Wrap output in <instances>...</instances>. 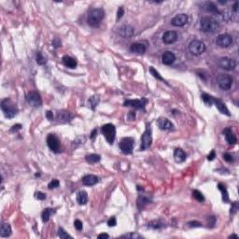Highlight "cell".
<instances>
[{
    "label": "cell",
    "instance_id": "obj_56",
    "mask_svg": "<svg viewBox=\"0 0 239 239\" xmlns=\"http://www.w3.org/2000/svg\"><path fill=\"white\" fill-rule=\"evenodd\" d=\"M129 118H130V120H131V121L135 120V114L134 112H131V113L129 114Z\"/></svg>",
    "mask_w": 239,
    "mask_h": 239
},
{
    "label": "cell",
    "instance_id": "obj_34",
    "mask_svg": "<svg viewBox=\"0 0 239 239\" xmlns=\"http://www.w3.org/2000/svg\"><path fill=\"white\" fill-rule=\"evenodd\" d=\"M206 10L207 11L211 12V13H218V14L219 13V11L217 6H216L213 2H207V3L206 4Z\"/></svg>",
    "mask_w": 239,
    "mask_h": 239
},
{
    "label": "cell",
    "instance_id": "obj_47",
    "mask_svg": "<svg viewBox=\"0 0 239 239\" xmlns=\"http://www.w3.org/2000/svg\"><path fill=\"white\" fill-rule=\"evenodd\" d=\"M207 221H208V225H209L210 227H213L214 224H215V222H216V218H215L214 216H210V217L207 219Z\"/></svg>",
    "mask_w": 239,
    "mask_h": 239
},
{
    "label": "cell",
    "instance_id": "obj_33",
    "mask_svg": "<svg viewBox=\"0 0 239 239\" xmlns=\"http://www.w3.org/2000/svg\"><path fill=\"white\" fill-rule=\"evenodd\" d=\"M98 103H99V96L98 95H94V96L90 97V99L88 100V105L93 110L95 109V107L98 105Z\"/></svg>",
    "mask_w": 239,
    "mask_h": 239
},
{
    "label": "cell",
    "instance_id": "obj_16",
    "mask_svg": "<svg viewBox=\"0 0 239 239\" xmlns=\"http://www.w3.org/2000/svg\"><path fill=\"white\" fill-rule=\"evenodd\" d=\"M157 124L159 128L162 130H172L174 127L173 123L166 118H159L157 121Z\"/></svg>",
    "mask_w": 239,
    "mask_h": 239
},
{
    "label": "cell",
    "instance_id": "obj_55",
    "mask_svg": "<svg viewBox=\"0 0 239 239\" xmlns=\"http://www.w3.org/2000/svg\"><path fill=\"white\" fill-rule=\"evenodd\" d=\"M98 238H109V235L108 234V233H100L99 235H98Z\"/></svg>",
    "mask_w": 239,
    "mask_h": 239
},
{
    "label": "cell",
    "instance_id": "obj_9",
    "mask_svg": "<svg viewBox=\"0 0 239 239\" xmlns=\"http://www.w3.org/2000/svg\"><path fill=\"white\" fill-rule=\"evenodd\" d=\"M26 101L29 105H31L32 107H35V108L41 107V105H42V99H41L40 95L38 92H34V91L27 94Z\"/></svg>",
    "mask_w": 239,
    "mask_h": 239
},
{
    "label": "cell",
    "instance_id": "obj_43",
    "mask_svg": "<svg viewBox=\"0 0 239 239\" xmlns=\"http://www.w3.org/2000/svg\"><path fill=\"white\" fill-rule=\"evenodd\" d=\"M223 159H224L226 162H229V163L233 162V157H232V155L230 154V153H224V154H223Z\"/></svg>",
    "mask_w": 239,
    "mask_h": 239
},
{
    "label": "cell",
    "instance_id": "obj_18",
    "mask_svg": "<svg viewBox=\"0 0 239 239\" xmlns=\"http://www.w3.org/2000/svg\"><path fill=\"white\" fill-rule=\"evenodd\" d=\"M73 115L66 110H61L57 112V120L61 122H68L72 120Z\"/></svg>",
    "mask_w": 239,
    "mask_h": 239
},
{
    "label": "cell",
    "instance_id": "obj_45",
    "mask_svg": "<svg viewBox=\"0 0 239 239\" xmlns=\"http://www.w3.org/2000/svg\"><path fill=\"white\" fill-rule=\"evenodd\" d=\"M116 224H117V220H116V218H115V217L110 218V219H108V225L109 227H114V226H116Z\"/></svg>",
    "mask_w": 239,
    "mask_h": 239
},
{
    "label": "cell",
    "instance_id": "obj_46",
    "mask_svg": "<svg viewBox=\"0 0 239 239\" xmlns=\"http://www.w3.org/2000/svg\"><path fill=\"white\" fill-rule=\"evenodd\" d=\"M124 14V10L122 7H120L119 10H118V12H117V21H119Z\"/></svg>",
    "mask_w": 239,
    "mask_h": 239
},
{
    "label": "cell",
    "instance_id": "obj_2",
    "mask_svg": "<svg viewBox=\"0 0 239 239\" xmlns=\"http://www.w3.org/2000/svg\"><path fill=\"white\" fill-rule=\"evenodd\" d=\"M1 109L4 113V116L8 119L14 118L18 113V108L11 99H4L1 102Z\"/></svg>",
    "mask_w": 239,
    "mask_h": 239
},
{
    "label": "cell",
    "instance_id": "obj_53",
    "mask_svg": "<svg viewBox=\"0 0 239 239\" xmlns=\"http://www.w3.org/2000/svg\"><path fill=\"white\" fill-rule=\"evenodd\" d=\"M236 210H237V204L233 203L232 206V208H231V213H235Z\"/></svg>",
    "mask_w": 239,
    "mask_h": 239
},
{
    "label": "cell",
    "instance_id": "obj_49",
    "mask_svg": "<svg viewBox=\"0 0 239 239\" xmlns=\"http://www.w3.org/2000/svg\"><path fill=\"white\" fill-rule=\"evenodd\" d=\"M52 45H53L54 48H59V47H61V41H60L58 38H55V39L52 41Z\"/></svg>",
    "mask_w": 239,
    "mask_h": 239
},
{
    "label": "cell",
    "instance_id": "obj_36",
    "mask_svg": "<svg viewBox=\"0 0 239 239\" xmlns=\"http://www.w3.org/2000/svg\"><path fill=\"white\" fill-rule=\"evenodd\" d=\"M201 98H202V100L204 101V103L206 105V106H211L212 104H213V101H214V98L212 97V96H210L209 95H207V94H203L202 95H201Z\"/></svg>",
    "mask_w": 239,
    "mask_h": 239
},
{
    "label": "cell",
    "instance_id": "obj_13",
    "mask_svg": "<svg viewBox=\"0 0 239 239\" xmlns=\"http://www.w3.org/2000/svg\"><path fill=\"white\" fill-rule=\"evenodd\" d=\"M216 43L220 48H228L232 45V38L228 34H221L217 38Z\"/></svg>",
    "mask_w": 239,
    "mask_h": 239
},
{
    "label": "cell",
    "instance_id": "obj_54",
    "mask_svg": "<svg viewBox=\"0 0 239 239\" xmlns=\"http://www.w3.org/2000/svg\"><path fill=\"white\" fill-rule=\"evenodd\" d=\"M96 134H97V129H94V130H93V132L91 133L90 138H92V139H95V137Z\"/></svg>",
    "mask_w": 239,
    "mask_h": 239
},
{
    "label": "cell",
    "instance_id": "obj_14",
    "mask_svg": "<svg viewBox=\"0 0 239 239\" xmlns=\"http://www.w3.org/2000/svg\"><path fill=\"white\" fill-rule=\"evenodd\" d=\"M188 23V16L187 14H179L177 16H175L172 20H171V24L174 26L177 27H180L185 25Z\"/></svg>",
    "mask_w": 239,
    "mask_h": 239
},
{
    "label": "cell",
    "instance_id": "obj_21",
    "mask_svg": "<svg viewBox=\"0 0 239 239\" xmlns=\"http://www.w3.org/2000/svg\"><path fill=\"white\" fill-rule=\"evenodd\" d=\"M223 134L225 135L226 141H227L230 145H234V144H236L237 139H236L235 135H234L233 132L232 131V129H230V128L224 129V130H223Z\"/></svg>",
    "mask_w": 239,
    "mask_h": 239
},
{
    "label": "cell",
    "instance_id": "obj_15",
    "mask_svg": "<svg viewBox=\"0 0 239 239\" xmlns=\"http://www.w3.org/2000/svg\"><path fill=\"white\" fill-rule=\"evenodd\" d=\"M178 39V34L175 31H167L163 36V41L166 44H172Z\"/></svg>",
    "mask_w": 239,
    "mask_h": 239
},
{
    "label": "cell",
    "instance_id": "obj_8",
    "mask_svg": "<svg viewBox=\"0 0 239 239\" xmlns=\"http://www.w3.org/2000/svg\"><path fill=\"white\" fill-rule=\"evenodd\" d=\"M218 84L219 86L220 89L227 91L229 90L232 85V78L231 76L229 75H225V74H220L218 77Z\"/></svg>",
    "mask_w": 239,
    "mask_h": 239
},
{
    "label": "cell",
    "instance_id": "obj_38",
    "mask_svg": "<svg viewBox=\"0 0 239 239\" xmlns=\"http://www.w3.org/2000/svg\"><path fill=\"white\" fill-rule=\"evenodd\" d=\"M149 72L151 73V75L155 77V78H157V79H159V81H162V82H165V79L162 77V76L159 74V72L158 71H156L155 69H154V67H152V66H150L149 67Z\"/></svg>",
    "mask_w": 239,
    "mask_h": 239
},
{
    "label": "cell",
    "instance_id": "obj_28",
    "mask_svg": "<svg viewBox=\"0 0 239 239\" xmlns=\"http://www.w3.org/2000/svg\"><path fill=\"white\" fill-rule=\"evenodd\" d=\"M150 199H149V197H148V196H146V195H139V197H138V199H137V206H138V208H143V207H145L148 204H149L150 203Z\"/></svg>",
    "mask_w": 239,
    "mask_h": 239
},
{
    "label": "cell",
    "instance_id": "obj_51",
    "mask_svg": "<svg viewBox=\"0 0 239 239\" xmlns=\"http://www.w3.org/2000/svg\"><path fill=\"white\" fill-rule=\"evenodd\" d=\"M189 226L190 227H200L201 223L197 222V221H191V222H189Z\"/></svg>",
    "mask_w": 239,
    "mask_h": 239
},
{
    "label": "cell",
    "instance_id": "obj_5",
    "mask_svg": "<svg viewBox=\"0 0 239 239\" xmlns=\"http://www.w3.org/2000/svg\"><path fill=\"white\" fill-rule=\"evenodd\" d=\"M152 143V135H151V128L148 123H147L146 130L141 135V146L140 150H145L151 146Z\"/></svg>",
    "mask_w": 239,
    "mask_h": 239
},
{
    "label": "cell",
    "instance_id": "obj_30",
    "mask_svg": "<svg viewBox=\"0 0 239 239\" xmlns=\"http://www.w3.org/2000/svg\"><path fill=\"white\" fill-rule=\"evenodd\" d=\"M218 189H219V190L221 192V193H222V200H223V202L228 203V202H229V195H228V192H227L225 186H224L222 183H219Z\"/></svg>",
    "mask_w": 239,
    "mask_h": 239
},
{
    "label": "cell",
    "instance_id": "obj_42",
    "mask_svg": "<svg viewBox=\"0 0 239 239\" xmlns=\"http://www.w3.org/2000/svg\"><path fill=\"white\" fill-rule=\"evenodd\" d=\"M74 226H75V228H76L77 231H82V228H83V224H82V222L79 220V219H76V220L74 221Z\"/></svg>",
    "mask_w": 239,
    "mask_h": 239
},
{
    "label": "cell",
    "instance_id": "obj_24",
    "mask_svg": "<svg viewBox=\"0 0 239 239\" xmlns=\"http://www.w3.org/2000/svg\"><path fill=\"white\" fill-rule=\"evenodd\" d=\"M213 103L215 104V106L217 107V108L219 110V112H221L222 114H225V115H227V116H230V115H231L230 112H229V109L227 108V107L225 106V104H224L222 101H220L219 99H215V98H214Z\"/></svg>",
    "mask_w": 239,
    "mask_h": 239
},
{
    "label": "cell",
    "instance_id": "obj_31",
    "mask_svg": "<svg viewBox=\"0 0 239 239\" xmlns=\"http://www.w3.org/2000/svg\"><path fill=\"white\" fill-rule=\"evenodd\" d=\"M148 227L153 230H158L164 227V222H162L161 220H152L148 224Z\"/></svg>",
    "mask_w": 239,
    "mask_h": 239
},
{
    "label": "cell",
    "instance_id": "obj_23",
    "mask_svg": "<svg viewBox=\"0 0 239 239\" xmlns=\"http://www.w3.org/2000/svg\"><path fill=\"white\" fill-rule=\"evenodd\" d=\"M186 157H187V155H186V153L184 152L183 149H181V148L175 149L174 159H175V161L177 163H183L186 160Z\"/></svg>",
    "mask_w": 239,
    "mask_h": 239
},
{
    "label": "cell",
    "instance_id": "obj_35",
    "mask_svg": "<svg viewBox=\"0 0 239 239\" xmlns=\"http://www.w3.org/2000/svg\"><path fill=\"white\" fill-rule=\"evenodd\" d=\"M36 61L38 64H45L47 63V58L42 54L41 51H38L36 55Z\"/></svg>",
    "mask_w": 239,
    "mask_h": 239
},
{
    "label": "cell",
    "instance_id": "obj_29",
    "mask_svg": "<svg viewBox=\"0 0 239 239\" xmlns=\"http://www.w3.org/2000/svg\"><path fill=\"white\" fill-rule=\"evenodd\" d=\"M101 160V156L99 154H89L86 156V161L90 164H95V163H98L99 161Z\"/></svg>",
    "mask_w": 239,
    "mask_h": 239
},
{
    "label": "cell",
    "instance_id": "obj_22",
    "mask_svg": "<svg viewBox=\"0 0 239 239\" xmlns=\"http://www.w3.org/2000/svg\"><path fill=\"white\" fill-rule=\"evenodd\" d=\"M98 177L95 176V175H87L85 177H83L82 179V183L85 186H93L95 184H96L98 182Z\"/></svg>",
    "mask_w": 239,
    "mask_h": 239
},
{
    "label": "cell",
    "instance_id": "obj_37",
    "mask_svg": "<svg viewBox=\"0 0 239 239\" xmlns=\"http://www.w3.org/2000/svg\"><path fill=\"white\" fill-rule=\"evenodd\" d=\"M122 238H132V239H140V238H143L142 235L136 233V232H129V233H126V234H123L121 236Z\"/></svg>",
    "mask_w": 239,
    "mask_h": 239
},
{
    "label": "cell",
    "instance_id": "obj_39",
    "mask_svg": "<svg viewBox=\"0 0 239 239\" xmlns=\"http://www.w3.org/2000/svg\"><path fill=\"white\" fill-rule=\"evenodd\" d=\"M193 197H194L197 201H199V202H204V201H205V197H204L203 193H202L201 192L197 191V190H195V191L193 192Z\"/></svg>",
    "mask_w": 239,
    "mask_h": 239
},
{
    "label": "cell",
    "instance_id": "obj_57",
    "mask_svg": "<svg viewBox=\"0 0 239 239\" xmlns=\"http://www.w3.org/2000/svg\"><path fill=\"white\" fill-rule=\"evenodd\" d=\"M237 5H238V2L236 1V2L234 3L233 7H232V11H233L234 12H237Z\"/></svg>",
    "mask_w": 239,
    "mask_h": 239
},
{
    "label": "cell",
    "instance_id": "obj_58",
    "mask_svg": "<svg viewBox=\"0 0 239 239\" xmlns=\"http://www.w3.org/2000/svg\"><path fill=\"white\" fill-rule=\"evenodd\" d=\"M238 238V235H236V234H232V235H230L229 236V238Z\"/></svg>",
    "mask_w": 239,
    "mask_h": 239
},
{
    "label": "cell",
    "instance_id": "obj_52",
    "mask_svg": "<svg viewBox=\"0 0 239 239\" xmlns=\"http://www.w3.org/2000/svg\"><path fill=\"white\" fill-rule=\"evenodd\" d=\"M46 117H47V119H48L49 121H52V120H53V114H52V112H51V111H47Z\"/></svg>",
    "mask_w": 239,
    "mask_h": 239
},
{
    "label": "cell",
    "instance_id": "obj_4",
    "mask_svg": "<svg viewBox=\"0 0 239 239\" xmlns=\"http://www.w3.org/2000/svg\"><path fill=\"white\" fill-rule=\"evenodd\" d=\"M102 134L105 136L106 140L108 142V144H113L116 137V128L111 123H107L102 126L101 128Z\"/></svg>",
    "mask_w": 239,
    "mask_h": 239
},
{
    "label": "cell",
    "instance_id": "obj_17",
    "mask_svg": "<svg viewBox=\"0 0 239 239\" xmlns=\"http://www.w3.org/2000/svg\"><path fill=\"white\" fill-rule=\"evenodd\" d=\"M147 50V46L142 42H135L133 43L130 47V51L134 53L137 54H143Z\"/></svg>",
    "mask_w": 239,
    "mask_h": 239
},
{
    "label": "cell",
    "instance_id": "obj_41",
    "mask_svg": "<svg viewBox=\"0 0 239 239\" xmlns=\"http://www.w3.org/2000/svg\"><path fill=\"white\" fill-rule=\"evenodd\" d=\"M59 185H60L59 180H57V179H52V180L49 183L48 187H49L50 190H51V189H55V188L59 187Z\"/></svg>",
    "mask_w": 239,
    "mask_h": 239
},
{
    "label": "cell",
    "instance_id": "obj_48",
    "mask_svg": "<svg viewBox=\"0 0 239 239\" xmlns=\"http://www.w3.org/2000/svg\"><path fill=\"white\" fill-rule=\"evenodd\" d=\"M215 157H216V152H215V150L213 149V150H211V152L208 154L207 160H208V161H213L214 159H215Z\"/></svg>",
    "mask_w": 239,
    "mask_h": 239
},
{
    "label": "cell",
    "instance_id": "obj_20",
    "mask_svg": "<svg viewBox=\"0 0 239 239\" xmlns=\"http://www.w3.org/2000/svg\"><path fill=\"white\" fill-rule=\"evenodd\" d=\"M176 61V55L172 51H166L162 55V62L166 65L172 64Z\"/></svg>",
    "mask_w": 239,
    "mask_h": 239
},
{
    "label": "cell",
    "instance_id": "obj_7",
    "mask_svg": "<svg viewBox=\"0 0 239 239\" xmlns=\"http://www.w3.org/2000/svg\"><path fill=\"white\" fill-rule=\"evenodd\" d=\"M135 140L132 137H124L121 140L119 147L122 153L124 154H131L134 149Z\"/></svg>",
    "mask_w": 239,
    "mask_h": 239
},
{
    "label": "cell",
    "instance_id": "obj_3",
    "mask_svg": "<svg viewBox=\"0 0 239 239\" xmlns=\"http://www.w3.org/2000/svg\"><path fill=\"white\" fill-rule=\"evenodd\" d=\"M104 17H105V11L102 9H94L88 14L87 23L90 26L96 27L100 24Z\"/></svg>",
    "mask_w": 239,
    "mask_h": 239
},
{
    "label": "cell",
    "instance_id": "obj_40",
    "mask_svg": "<svg viewBox=\"0 0 239 239\" xmlns=\"http://www.w3.org/2000/svg\"><path fill=\"white\" fill-rule=\"evenodd\" d=\"M58 236L62 239H65V238H72V236L70 234H68L63 228H59L58 229Z\"/></svg>",
    "mask_w": 239,
    "mask_h": 239
},
{
    "label": "cell",
    "instance_id": "obj_12",
    "mask_svg": "<svg viewBox=\"0 0 239 239\" xmlns=\"http://www.w3.org/2000/svg\"><path fill=\"white\" fill-rule=\"evenodd\" d=\"M147 98H141V99H135V100H127L123 103L124 107H132L136 109H144L146 105L148 104Z\"/></svg>",
    "mask_w": 239,
    "mask_h": 239
},
{
    "label": "cell",
    "instance_id": "obj_25",
    "mask_svg": "<svg viewBox=\"0 0 239 239\" xmlns=\"http://www.w3.org/2000/svg\"><path fill=\"white\" fill-rule=\"evenodd\" d=\"M77 202L78 203V205L81 206H84L87 204L88 202V194L85 191H81L78 192L77 194Z\"/></svg>",
    "mask_w": 239,
    "mask_h": 239
},
{
    "label": "cell",
    "instance_id": "obj_27",
    "mask_svg": "<svg viewBox=\"0 0 239 239\" xmlns=\"http://www.w3.org/2000/svg\"><path fill=\"white\" fill-rule=\"evenodd\" d=\"M11 234V227L8 223H2L0 228V235L1 237H8Z\"/></svg>",
    "mask_w": 239,
    "mask_h": 239
},
{
    "label": "cell",
    "instance_id": "obj_44",
    "mask_svg": "<svg viewBox=\"0 0 239 239\" xmlns=\"http://www.w3.org/2000/svg\"><path fill=\"white\" fill-rule=\"evenodd\" d=\"M35 194H36V198L38 200H45L46 199V194L41 192H37Z\"/></svg>",
    "mask_w": 239,
    "mask_h": 239
},
{
    "label": "cell",
    "instance_id": "obj_1",
    "mask_svg": "<svg viewBox=\"0 0 239 239\" xmlns=\"http://www.w3.org/2000/svg\"><path fill=\"white\" fill-rule=\"evenodd\" d=\"M219 22L212 17H203L201 20V30L206 33H215L219 30Z\"/></svg>",
    "mask_w": 239,
    "mask_h": 239
},
{
    "label": "cell",
    "instance_id": "obj_32",
    "mask_svg": "<svg viewBox=\"0 0 239 239\" xmlns=\"http://www.w3.org/2000/svg\"><path fill=\"white\" fill-rule=\"evenodd\" d=\"M54 213V210H52V208H46L43 212H42V215H41V218H42V221L43 222H47L49 221L50 218H51V215Z\"/></svg>",
    "mask_w": 239,
    "mask_h": 239
},
{
    "label": "cell",
    "instance_id": "obj_6",
    "mask_svg": "<svg viewBox=\"0 0 239 239\" xmlns=\"http://www.w3.org/2000/svg\"><path fill=\"white\" fill-rule=\"evenodd\" d=\"M189 51L193 54V55H200L203 52H205L206 51V45L203 41L201 40H193L190 44H189Z\"/></svg>",
    "mask_w": 239,
    "mask_h": 239
},
{
    "label": "cell",
    "instance_id": "obj_11",
    "mask_svg": "<svg viewBox=\"0 0 239 239\" xmlns=\"http://www.w3.org/2000/svg\"><path fill=\"white\" fill-rule=\"evenodd\" d=\"M219 65L220 68L230 71V70H233L236 66V62L235 60L229 58V57H222L219 59Z\"/></svg>",
    "mask_w": 239,
    "mask_h": 239
},
{
    "label": "cell",
    "instance_id": "obj_19",
    "mask_svg": "<svg viewBox=\"0 0 239 239\" xmlns=\"http://www.w3.org/2000/svg\"><path fill=\"white\" fill-rule=\"evenodd\" d=\"M119 33L124 38H131L134 35V29L130 25H123L120 28Z\"/></svg>",
    "mask_w": 239,
    "mask_h": 239
},
{
    "label": "cell",
    "instance_id": "obj_10",
    "mask_svg": "<svg viewBox=\"0 0 239 239\" xmlns=\"http://www.w3.org/2000/svg\"><path fill=\"white\" fill-rule=\"evenodd\" d=\"M47 144L48 147L55 153L60 152V140L54 134H50L47 137Z\"/></svg>",
    "mask_w": 239,
    "mask_h": 239
},
{
    "label": "cell",
    "instance_id": "obj_50",
    "mask_svg": "<svg viewBox=\"0 0 239 239\" xmlns=\"http://www.w3.org/2000/svg\"><path fill=\"white\" fill-rule=\"evenodd\" d=\"M21 129H22V125H21V124H15V125L12 126V128L11 129V132H16V131H18V130H21Z\"/></svg>",
    "mask_w": 239,
    "mask_h": 239
},
{
    "label": "cell",
    "instance_id": "obj_26",
    "mask_svg": "<svg viewBox=\"0 0 239 239\" xmlns=\"http://www.w3.org/2000/svg\"><path fill=\"white\" fill-rule=\"evenodd\" d=\"M63 63H64V64L65 66H67L69 68H75L77 66V60L72 58V57H70L69 55H64L63 57Z\"/></svg>",
    "mask_w": 239,
    "mask_h": 239
}]
</instances>
